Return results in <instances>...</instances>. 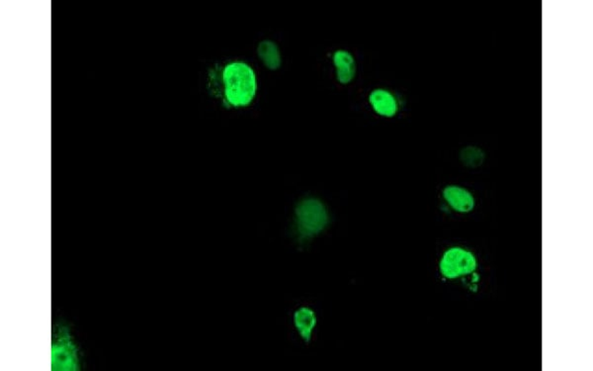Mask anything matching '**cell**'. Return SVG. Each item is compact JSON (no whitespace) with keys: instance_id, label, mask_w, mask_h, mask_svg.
Returning a JSON list of instances; mask_svg holds the SVG:
<instances>
[{"instance_id":"cell-1","label":"cell","mask_w":593,"mask_h":371,"mask_svg":"<svg viewBox=\"0 0 593 371\" xmlns=\"http://www.w3.org/2000/svg\"><path fill=\"white\" fill-rule=\"evenodd\" d=\"M207 89L224 107H246L256 94V76L251 66L242 61L216 64L209 69Z\"/></svg>"},{"instance_id":"cell-2","label":"cell","mask_w":593,"mask_h":371,"mask_svg":"<svg viewBox=\"0 0 593 371\" xmlns=\"http://www.w3.org/2000/svg\"><path fill=\"white\" fill-rule=\"evenodd\" d=\"M329 224L326 205L318 198L306 197L296 204L294 228L299 244H304L322 233Z\"/></svg>"},{"instance_id":"cell-3","label":"cell","mask_w":593,"mask_h":371,"mask_svg":"<svg viewBox=\"0 0 593 371\" xmlns=\"http://www.w3.org/2000/svg\"><path fill=\"white\" fill-rule=\"evenodd\" d=\"M51 370L76 371L81 368V352L68 325H54L51 337Z\"/></svg>"},{"instance_id":"cell-4","label":"cell","mask_w":593,"mask_h":371,"mask_svg":"<svg viewBox=\"0 0 593 371\" xmlns=\"http://www.w3.org/2000/svg\"><path fill=\"white\" fill-rule=\"evenodd\" d=\"M476 267L477 262L474 254L460 247L448 249L440 262L441 272L447 278L469 274L474 272Z\"/></svg>"},{"instance_id":"cell-5","label":"cell","mask_w":593,"mask_h":371,"mask_svg":"<svg viewBox=\"0 0 593 371\" xmlns=\"http://www.w3.org/2000/svg\"><path fill=\"white\" fill-rule=\"evenodd\" d=\"M369 102L379 115L394 117L399 112V103L396 97L389 90L375 89L369 95Z\"/></svg>"},{"instance_id":"cell-6","label":"cell","mask_w":593,"mask_h":371,"mask_svg":"<svg viewBox=\"0 0 593 371\" xmlns=\"http://www.w3.org/2000/svg\"><path fill=\"white\" fill-rule=\"evenodd\" d=\"M294 326L304 342L309 344L313 337L314 329L318 324L316 312L308 306L296 309L293 316Z\"/></svg>"},{"instance_id":"cell-7","label":"cell","mask_w":593,"mask_h":371,"mask_svg":"<svg viewBox=\"0 0 593 371\" xmlns=\"http://www.w3.org/2000/svg\"><path fill=\"white\" fill-rule=\"evenodd\" d=\"M444 199L449 203L451 207L458 212L467 213L473 210L474 200L465 188L459 187H447L443 190Z\"/></svg>"},{"instance_id":"cell-8","label":"cell","mask_w":593,"mask_h":371,"mask_svg":"<svg viewBox=\"0 0 593 371\" xmlns=\"http://www.w3.org/2000/svg\"><path fill=\"white\" fill-rule=\"evenodd\" d=\"M332 61L337 68V79L340 84H347L353 81L356 74L354 56L345 50L335 51Z\"/></svg>"},{"instance_id":"cell-9","label":"cell","mask_w":593,"mask_h":371,"mask_svg":"<svg viewBox=\"0 0 593 371\" xmlns=\"http://www.w3.org/2000/svg\"><path fill=\"white\" fill-rule=\"evenodd\" d=\"M257 55L263 64L271 71L279 69L282 64L279 48L271 40H263L259 44Z\"/></svg>"}]
</instances>
